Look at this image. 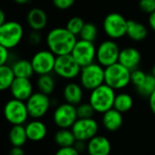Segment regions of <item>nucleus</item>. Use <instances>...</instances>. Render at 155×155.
Segmentation results:
<instances>
[{"mask_svg":"<svg viewBox=\"0 0 155 155\" xmlns=\"http://www.w3.org/2000/svg\"><path fill=\"white\" fill-rule=\"evenodd\" d=\"M77 40L76 35L68 31L66 27H54L45 36L47 49L56 56L72 54Z\"/></svg>","mask_w":155,"mask_h":155,"instance_id":"nucleus-1","label":"nucleus"},{"mask_svg":"<svg viewBox=\"0 0 155 155\" xmlns=\"http://www.w3.org/2000/svg\"><path fill=\"white\" fill-rule=\"evenodd\" d=\"M115 96V90L104 84L90 92L88 102L94 107L95 113L104 114L114 108Z\"/></svg>","mask_w":155,"mask_h":155,"instance_id":"nucleus-2","label":"nucleus"},{"mask_svg":"<svg viewBox=\"0 0 155 155\" xmlns=\"http://www.w3.org/2000/svg\"><path fill=\"white\" fill-rule=\"evenodd\" d=\"M131 73L120 63L112 64L104 68V84L115 91L123 90L131 84Z\"/></svg>","mask_w":155,"mask_h":155,"instance_id":"nucleus-3","label":"nucleus"},{"mask_svg":"<svg viewBox=\"0 0 155 155\" xmlns=\"http://www.w3.org/2000/svg\"><path fill=\"white\" fill-rule=\"evenodd\" d=\"M79 80L84 90L92 92L104 84V67L97 62L82 67Z\"/></svg>","mask_w":155,"mask_h":155,"instance_id":"nucleus-4","label":"nucleus"},{"mask_svg":"<svg viewBox=\"0 0 155 155\" xmlns=\"http://www.w3.org/2000/svg\"><path fill=\"white\" fill-rule=\"evenodd\" d=\"M24 37V27L17 22L9 20L0 25V45L9 50L16 47Z\"/></svg>","mask_w":155,"mask_h":155,"instance_id":"nucleus-5","label":"nucleus"},{"mask_svg":"<svg viewBox=\"0 0 155 155\" xmlns=\"http://www.w3.org/2000/svg\"><path fill=\"white\" fill-rule=\"evenodd\" d=\"M127 23L128 20L120 13H110L104 19V32L109 39H121L126 35Z\"/></svg>","mask_w":155,"mask_h":155,"instance_id":"nucleus-6","label":"nucleus"},{"mask_svg":"<svg viewBox=\"0 0 155 155\" xmlns=\"http://www.w3.org/2000/svg\"><path fill=\"white\" fill-rule=\"evenodd\" d=\"M4 115L12 125H24L30 117L26 103L15 98L10 99L5 104Z\"/></svg>","mask_w":155,"mask_h":155,"instance_id":"nucleus-7","label":"nucleus"},{"mask_svg":"<svg viewBox=\"0 0 155 155\" xmlns=\"http://www.w3.org/2000/svg\"><path fill=\"white\" fill-rule=\"evenodd\" d=\"M81 69L82 67L70 54L56 57L54 73L62 79L73 80L79 77Z\"/></svg>","mask_w":155,"mask_h":155,"instance_id":"nucleus-8","label":"nucleus"},{"mask_svg":"<svg viewBox=\"0 0 155 155\" xmlns=\"http://www.w3.org/2000/svg\"><path fill=\"white\" fill-rule=\"evenodd\" d=\"M120 47L115 40L107 39L103 41L96 49V62L106 68L118 63Z\"/></svg>","mask_w":155,"mask_h":155,"instance_id":"nucleus-9","label":"nucleus"},{"mask_svg":"<svg viewBox=\"0 0 155 155\" xmlns=\"http://www.w3.org/2000/svg\"><path fill=\"white\" fill-rule=\"evenodd\" d=\"M77 119L76 106L68 103L59 104L53 114L54 123L59 129H71Z\"/></svg>","mask_w":155,"mask_h":155,"instance_id":"nucleus-10","label":"nucleus"},{"mask_svg":"<svg viewBox=\"0 0 155 155\" xmlns=\"http://www.w3.org/2000/svg\"><path fill=\"white\" fill-rule=\"evenodd\" d=\"M56 57L57 56L48 49L36 52L30 60L35 74L37 75L52 74L54 69Z\"/></svg>","mask_w":155,"mask_h":155,"instance_id":"nucleus-11","label":"nucleus"},{"mask_svg":"<svg viewBox=\"0 0 155 155\" xmlns=\"http://www.w3.org/2000/svg\"><path fill=\"white\" fill-rule=\"evenodd\" d=\"M96 49L97 47L94 45V43L79 39L71 54L81 67H84L94 63L96 60Z\"/></svg>","mask_w":155,"mask_h":155,"instance_id":"nucleus-12","label":"nucleus"},{"mask_svg":"<svg viewBox=\"0 0 155 155\" xmlns=\"http://www.w3.org/2000/svg\"><path fill=\"white\" fill-rule=\"evenodd\" d=\"M25 103L29 116L33 119L43 118L51 107V100L49 95H46L41 92L34 93Z\"/></svg>","mask_w":155,"mask_h":155,"instance_id":"nucleus-13","label":"nucleus"},{"mask_svg":"<svg viewBox=\"0 0 155 155\" xmlns=\"http://www.w3.org/2000/svg\"><path fill=\"white\" fill-rule=\"evenodd\" d=\"M76 141L89 142L91 139L98 135L99 124L94 118L89 119H77L73 127L71 128Z\"/></svg>","mask_w":155,"mask_h":155,"instance_id":"nucleus-14","label":"nucleus"},{"mask_svg":"<svg viewBox=\"0 0 155 155\" xmlns=\"http://www.w3.org/2000/svg\"><path fill=\"white\" fill-rule=\"evenodd\" d=\"M10 93L13 98L26 102L34 94V87L30 79L16 77L10 87Z\"/></svg>","mask_w":155,"mask_h":155,"instance_id":"nucleus-15","label":"nucleus"},{"mask_svg":"<svg viewBox=\"0 0 155 155\" xmlns=\"http://www.w3.org/2000/svg\"><path fill=\"white\" fill-rule=\"evenodd\" d=\"M141 61L142 54L137 48L128 46L121 49L118 63L123 64L130 71L137 69L139 67V64H141Z\"/></svg>","mask_w":155,"mask_h":155,"instance_id":"nucleus-16","label":"nucleus"},{"mask_svg":"<svg viewBox=\"0 0 155 155\" xmlns=\"http://www.w3.org/2000/svg\"><path fill=\"white\" fill-rule=\"evenodd\" d=\"M26 23L33 31L41 32L47 25V14L39 7H34L30 9L26 15Z\"/></svg>","mask_w":155,"mask_h":155,"instance_id":"nucleus-17","label":"nucleus"},{"mask_svg":"<svg viewBox=\"0 0 155 155\" xmlns=\"http://www.w3.org/2000/svg\"><path fill=\"white\" fill-rule=\"evenodd\" d=\"M86 151L89 155H110L112 145L108 138L103 135H96L87 142Z\"/></svg>","mask_w":155,"mask_h":155,"instance_id":"nucleus-18","label":"nucleus"},{"mask_svg":"<svg viewBox=\"0 0 155 155\" xmlns=\"http://www.w3.org/2000/svg\"><path fill=\"white\" fill-rule=\"evenodd\" d=\"M25 132L29 141L36 143L43 141L47 135V127L39 119H34L25 124Z\"/></svg>","mask_w":155,"mask_h":155,"instance_id":"nucleus-19","label":"nucleus"},{"mask_svg":"<svg viewBox=\"0 0 155 155\" xmlns=\"http://www.w3.org/2000/svg\"><path fill=\"white\" fill-rule=\"evenodd\" d=\"M63 97L65 100V103L77 106L83 103L84 88L80 84L70 82L64 86L63 90Z\"/></svg>","mask_w":155,"mask_h":155,"instance_id":"nucleus-20","label":"nucleus"},{"mask_svg":"<svg viewBox=\"0 0 155 155\" xmlns=\"http://www.w3.org/2000/svg\"><path fill=\"white\" fill-rule=\"evenodd\" d=\"M102 123L104 127L109 132H115L119 130L124 124L123 114L113 108L103 114Z\"/></svg>","mask_w":155,"mask_h":155,"instance_id":"nucleus-21","label":"nucleus"},{"mask_svg":"<svg viewBox=\"0 0 155 155\" xmlns=\"http://www.w3.org/2000/svg\"><path fill=\"white\" fill-rule=\"evenodd\" d=\"M148 35L147 27L141 22L136 20H128L126 35L133 41L141 42L143 41Z\"/></svg>","mask_w":155,"mask_h":155,"instance_id":"nucleus-22","label":"nucleus"},{"mask_svg":"<svg viewBox=\"0 0 155 155\" xmlns=\"http://www.w3.org/2000/svg\"><path fill=\"white\" fill-rule=\"evenodd\" d=\"M13 71L15 74V77L18 78H27L30 79L35 74L31 61L26 59H19L12 64Z\"/></svg>","mask_w":155,"mask_h":155,"instance_id":"nucleus-23","label":"nucleus"},{"mask_svg":"<svg viewBox=\"0 0 155 155\" xmlns=\"http://www.w3.org/2000/svg\"><path fill=\"white\" fill-rule=\"evenodd\" d=\"M28 140L24 125H13L9 132V141L13 147H23Z\"/></svg>","mask_w":155,"mask_h":155,"instance_id":"nucleus-24","label":"nucleus"},{"mask_svg":"<svg viewBox=\"0 0 155 155\" xmlns=\"http://www.w3.org/2000/svg\"><path fill=\"white\" fill-rule=\"evenodd\" d=\"M54 143L60 147H72L74 145L76 139L72 132L71 129H59L54 136Z\"/></svg>","mask_w":155,"mask_h":155,"instance_id":"nucleus-25","label":"nucleus"},{"mask_svg":"<svg viewBox=\"0 0 155 155\" xmlns=\"http://www.w3.org/2000/svg\"><path fill=\"white\" fill-rule=\"evenodd\" d=\"M15 74L11 65H0V90H9L15 79Z\"/></svg>","mask_w":155,"mask_h":155,"instance_id":"nucleus-26","label":"nucleus"},{"mask_svg":"<svg viewBox=\"0 0 155 155\" xmlns=\"http://www.w3.org/2000/svg\"><path fill=\"white\" fill-rule=\"evenodd\" d=\"M134 106V99L131 94L127 93L116 94L114 108L122 114L129 112Z\"/></svg>","mask_w":155,"mask_h":155,"instance_id":"nucleus-27","label":"nucleus"},{"mask_svg":"<svg viewBox=\"0 0 155 155\" xmlns=\"http://www.w3.org/2000/svg\"><path fill=\"white\" fill-rule=\"evenodd\" d=\"M36 85L38 88V92H41L46 95L51 94L55 88V81L54 78L50 74H44L39 75Z\"/></svg>","mask_w":155,"mask_h":155,"instance_id":"nucleus-28","label":"nucleus"},{"mask_svg":"<svg viewBox=\"0 0 155 155\" xmlns=\"http://www.w3.org/2000/svg\"><path fill=\"white\" fill-rule=\"evenodd\" d=\"M137 93L143 97H150L155 92V77L152 74H147L144 83L138 88H136Z\"/></svg>","mask_w":155,"mask_h":155,"instance_id":"nucleus-29","label":"nucleus"},{"mask_svg":"<svg viewBox=\"0 0 155 155\" xmlns=\"http://www.w3.org/2000/svg\"><path fill=\"white\" fill-rule=\"evenodd\" d=\"M79 36L82 40L94 43L98 36V28L93 23H85Z\"/></svg>","mask_w":155,"mask_h":155,"instance_id":"nucleus-30","label":"nucleus"},{"mask_svg":"<svg viewBox=\"0 0 155 155\" xmlns=\"http://www.w3.org/2000/svg\"><path fill=\"white\" fill-rule=\"evenodd\" d=\"M84 24L85 22L80 16H73L67 21L65 27L68 31H70L72 34L77 36L80 35L81 31L83 30Z\"/></svg>","mask_w":155,"mask_h":155,"instance_id":"nucleus-31","label":"nucleus"},{"mask_svg":"<svg viewBox=\"0 0 155 155\" xmlns=\"http://www.w3.org/2000/svg\"><path fill=\"white\" fill-rule=\"evenodd\" d=\"M78 119H89L93 118L95 111L94 107L90 104V103H81L79 105L76 106Z\"/></svg>","mask_w":155,"mask_h":155,"instance_id":"nucleus-32","label":"nucleus"},{"mask_svg":"<svg viewBox=\"0 0 155 155\" xmlns=\"http://www.w3.org/2000/svg\"><path fill=\"white\" fill-rule=\"evenodd\" d=\"M148 74H145L143 70L137 68L131 73V84L135 86V88L140 87L145 81Z\"/></svg>","mask_w":155,"mask_h":155,"instance_id":"nucleus-33","label":"nucleus"},{"mask_svg":"<svg viewBox=\"0 0 155 155\" xmlns=\"http://www.w3.org/2000/svg\"><path fill=\"white\" fill-rule=\"evenodd\" d=\"M139 8L143 13L151 15L155 12V0H140Z\"/></svg>","mask_w":155,"mask_h":155,"instance_id":"nucleus-34","label":"nucleus"},{"mask_svg":"<svg viewBox=\"0 0 155 155\" xmlns=\"http://www.w3.org/2000/svg\"><path fill=\"white\" fill-rule=\"evenodd\" d=\"M76 0H52L53 5L59 10H66L71 8Z\"/></svg>","mask_w":155,"mask_h":155,"instance_id":"nucleus-35","label":"nucleus"},{"mask_svg":"<svg viewBox=\"0 0 155 155\" xmlns=\"http://www.w3.org/2000/svg\"><path fill=\"white\" fill-rule=\"evenodd\" d=\"M10 50L0 45V65L7 64L10 58Z\"/></svg>","mask_w":155,"mask_h":155,"instance_id":"nucleus-36","label":"nucleus"},{"mask_svg":"<svg viewBox=\"0 0 155 155\" xmlns=\"http://www.w3.org/2000/svg\"><path fill=\"white\" fill-rule=\"evenodd\" d=\"M54 155H80V153L74 147H64L59 148Z\"/></svg>","mask_w":155,"mask_h":155,"instance_id":"nucleus-37","label":"nucleus"},{"mask_svg":"<svg viewBox=\"0 0 155 155\" xmlns=\"http://www.w3.org/2000/svg\"><path fill=\"white\" fill-rule=\"evenodd\" d=\"M28 40L30 42L31 45H37L40 44V42L42 41V35L41 33L39 31H31L29 36H28Z\"/></svg>","mask_w":155,"mask_h":155,"instance_id":"nucleus-38","label":"nucleus"},{"mask_svg":"<svg viewBox=\"0 0 155 155\" xmlns=\"http://www.w3.org/2000/svg\"><path fill=\"white\" fill-rule=\"evenodd\" d=\"M74 147L81 153H83L84 151L86 150V147H87V143L85 142H81V141H76Z\"/></svg>","mask_w":155,"mask_h":155,"instance_id":"nucleus-39","label":"nucleus"},{"mask_svg":"<svg viewBox=\"0 0 155 155\" xmlns=\"http://www.w3.org/2000/svg\"><path fill=\"white\" fill-rule=\"evenodd\" d=\"M8 155H25V152L22 147H13Z\"/></svg>","mask_w":155,"mask_h":155,"instance_id":"nucleus-40","label":"nucleus"},{"mask_svg":"<svg viewBox=\"0 0 155 155\" xmlns=\"http://www.w3.org/2000/svg\"><path fill=\"white\" fill-rule=\"evenodd\" d=\"M148 24H149V26L150 28L154 31L155 32V12L152 13L151 15H149V17H148Z\"/></svg>","mask_w":155,"mask_h":155,"instance_id":"nucleus-41","label":"nucleus"},{"mask_svg":"<svg viewBox=\"0 0 155 155\" xmlns=\"http://www.w3.org/2000/svg\"><path fill=\"white\" fill-rule=\"evenodd\" d=\"M148 101H149V106L151 111L153 112V114H155V92L148 98Z\"/></svg>","mask_w":155,"mask_h":155,"instance_id":"nucleus-42","label":"nucleus"},{"mask_svg":"<svg viewBox=\"0 0 155 155\" xmlns=\"http://www.w3.org/2000/svg\"><path fill=\"white\" fill-rule=\"evenodd\" d=\"M6 16H5V13L3 10H0V25L5 24L6 22Z\"/></svg>","mask_w":155,"mask_h":155,"instance_id":"nucleus-43","label":"nucleus"},{"mask_svg":"<svg viewBox=\"0 0 155 155\" xmlns=\"http://www.w3.org/2000/svg\"><path fill=\"white\" fill-rule=\"evenodd\" d=\"M14 2H15L16 4H18V5H25V4H27L30 0H13Z\"/></svg>","mask_w":155,"mask_h":155,"instance_id":"nucleus-44","label":"nucleus"},{"mask_svg":"<svg viewBox=\"0 0 155 155\" xmlns=\"http://www.w3.org/2000/svg\"><path fill=\"white\" fill-rule=\"evenodd\" d=\"M151 74L153 75L155 77V64H153V68H152V72H151Z\"/></svg>","mask_w":155,"mask_h":155,"instance_id":"nucleus-45","label":"nucleus"}]
</instances>
